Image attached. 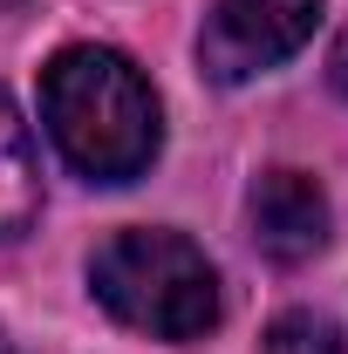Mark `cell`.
Instances as JSON below:
<instances>
[{
  "label": "cell",
  "mask_w": 348,
  "mask_h": 354,
  "mask_svg": "<svg viewBox=\"0 0 348 354\" xmlns=\"http://www.w3.org/2000/svg\"><path fill=\"white\" fill-rule=\"evenodd\" d=\"M42 123L55 150L96 184H130L150 171L164 116L130 55L116 48H62L42 68Z\"/></svg>",
  "instance_id": "cell-1"
},
{
  "label": "cell",
  "mask_w": 348,
  "mask_h": 354,
  "mask_svg": "<svg viewBox=\"0 0 348 354\" xmlns=\"http://www.w3.org/2000/svg\"><path fill=\"white\" fill-rule=\"evenodd\" d=\"M266 354H342V334H335V320L294 307L266 327Z\"/></svg>",
  "instance_id": "cell-6"
},
{
  "label": "cell",
  "mask_w": 348,
  "mask_h": 354,
  "mask_svg": "<svg viewBox=\"0 0 348 354\" xmlns=\"http://www.w3.org/2000/svg\"><path fill=\"white\" fill-rule=\"evenodd\" d=\"M42 212V171H35V143L21 130L14 102L0 95V245L21 239Z\"/></svg>",
  "instance_id": "cell-5"
},
{
  "label": "cell",
  "mask_w": 348,
  "mask_h": 354,
  "mask_svg": "<svg viewBox=\"0 0 348 354\" xmlns=\"http://www.w3.org/2000/svg\"><path fill=\"white\" fill-rule=\"evenodd\" d=\"M89 286L150 341H205L218 327V272L184 232H116L96 245Z\"/></svg>",
  "instance_id": "cell-2"
},
{
  "label": "cell",
  "mask_w": 348,
  "mask_h": 354,
  "mask_svg": "<svg viewBox=\"0 0 348 354\" xmlns=\"http://www.w3.org/2000/svg\"><path fill=\"white\" fill-rule=\"evenodd\" d=\"M253 239H260L266 259L280 266H301L328 245V198L307 171H266L253 184Z\"/></svg>",
  "instance_id": "cell-4"
},
{
  "label": "cell",
  "mask_w": 348,
  "mask_h": 354,
  "mask_svg": "<svg viewBox=\"0 0 348 354\" xmlns=\"http://www.w3.org/2000/svg\"><path fill=\"white\" fill-rule=\"evenodd\" d=\"M328 82H335V95H348V28L335 35V48H328Z\"/></svg>",
  "instance_id": "cell-7"
},
{
  "label": "cell",
  "mask_w": 348,
  "mask_h": 354,
  "mask_svg": "<svg viewBox=\"0 0 348 354\" xmlns=\"http://www.w3.org/2000/svg\"><path fill=\"white\" fill-rule=\"evenodd\" d=\"M0 7H14V0H0Z\"/></svg>",
  "instance_id": "cell-9"
},
{
  "label": "cell",
  "mask_w": 348,
  "mask_h": 354,
  "mask_svg": "<svg viewBox=\"0 0 348 354\" xmlns=\"http://www.w3.org/2000/svg\"><path fill=\"white\" fill-rule=\"evenodd\" d=\"M0 354H14V341H7V334H0Z\"/></svg>",
  "instance_id": "cell-8"
},
{
  "label": "cell",
  "mask_w": 348,
  "mask_h": 354,
  "mask_svg": "<svg viewBox=\"0 0 348 354\" xmlns=\"http://www.w3.org/2000/svg\"><path fill=\"white\" fill-rule=\"evenodd\" d=\"M321 21V0H212L198 62L212 82H253L260 68L301 55Z\"/></svg>",
  "instance_id": "cell-3"
}]
</instances>
